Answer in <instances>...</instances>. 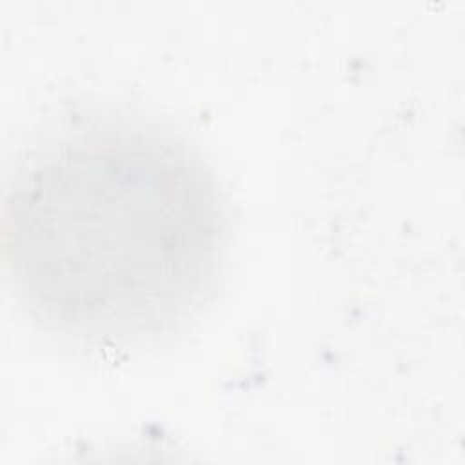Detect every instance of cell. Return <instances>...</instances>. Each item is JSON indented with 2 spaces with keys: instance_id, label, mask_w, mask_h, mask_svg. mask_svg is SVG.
<instances>
[{
  "instance_id": "1",
  "label": "cell",
  "mask_w": 465,
  "mask_h": 465,
  "mask_svg": "<svg viewBox=\"0 0 465 465\" xmlns=\"http://www.w3.org/2000/svg\"><path fill=\"white\" fill-rule=\"evenodd\" d=\"M2 245L25 314L89 349L176 332L216 289L227 247L218 178L173 125L94 105L47 122L5 180Z\"/></svg>"
}]
</instances>
